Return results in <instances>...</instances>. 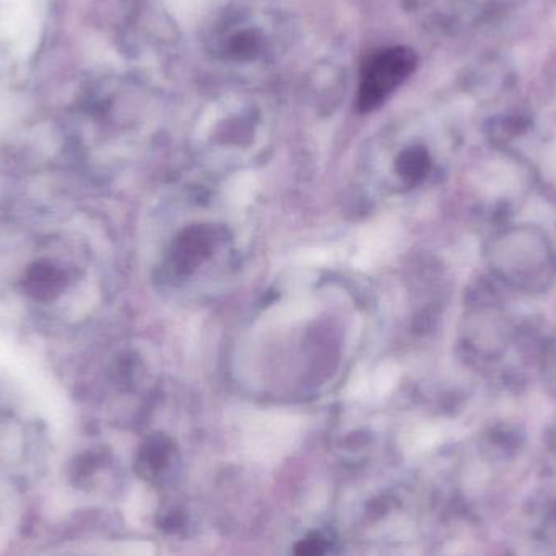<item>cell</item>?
I'll return each instance as SVG.
<instances>
[{"mask_svg":"<svg viewBox=\"0 0 556 556\" xmlns=\"http://www.w3.org/2000/svg\"><path fill=\"white\" fill-rule=\"evenodd\" d=\"M287 33L277 13L256 7L227 10L208 35V51L225 65L257 68L273 64L285 49Z\"/></svg>","mask_w":556,"mask_h":556,"instance_id":"1","label":"cell"},{"mask_svg":"<svg viewBox=\"0 0 556 556\" xmlns=\"http://www.w3.org/2000/svg\"><path fill=\"white\" fill-rule=\"evenodd\" d=\"M417 67V55L408 48L392 46L379 49L369 55L359 74L358 103L359 111L369 113L378 110L384 101L410 77Z\"/></svg>","mask_w":556,"mask_h":556,"instance_id":"2","label":"cell"},{"mask_svg":"<svg viewBox=\"0 0 556 556\" xmlns=\"http://www.w3.org/2000/svg\"><path fill=\"white\" fill-rule=\"evenodd\" d=\"M401 168H404V175L412 181H418L430 168V159L427 152L421 149H412L404 153L401 159Z\"/></svg>","mask_w":556,"mask_h":556,"instance_id":"3","label":"cell"}]
</instances>
